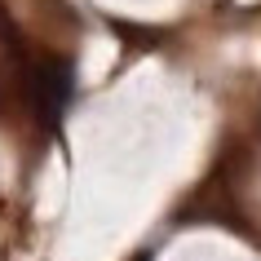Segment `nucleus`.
I'll use <instances>...</instances> for the list:
<instances>
[{
	"instance_id": "f257e3e1",
	"label": "nucleus",
	"mask_w": 261,
	"mask_h": 261,
	"mask_svg": "<svg viewBox=\"0 0 261 261\" xmlns=\"http://www.w3.org/2000/svg\"><path fill=\"white\" fill-rule=\"evenodd\" d=\"M31 102L40 107V115H58V111L71 102V67L67 62H54V67H36L31 71Z\"/></svg>"
}]
</instances>
